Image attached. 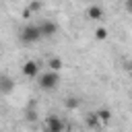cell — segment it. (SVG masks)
I'll use <instances>...</instances> for the list:
<instances>
[{
    "mask_svg": "<svg viewBox=\"0 0 132 132\" xmlns=\"http://www.w3.org/2000/svg\"><path fill=\"white\" fill-rule=\"evenodd\" d=\"M21 41L23 43H35L41 39V31H39V25H25L21 29Z\"/></svg>",
    "mask_w": 132,
    "mask_h": 132,
    "instance_id": "1",
    "label": "cell"
},
{
    "mask_svg": "<svg viewBox=\"0 0 132 132\" xmlns=\"http://www.w3.org/2000/svg\"><path fill=\"white\" fill-rule=\"evenodd\" d=\"M58 82H60V76H58V72H52V70H47V72H43L41 76H39V89H43V91H54L56 87H58Z\"/></svg>",
    "mask_w": 132,
    "mask_h": 132,
    "instance_id": "2",
    "label": "cell"
},
{
    "mask_svg": "<svg viewBox=\"0 0 132 132\" xmlns=\"http://www.w3.org/2000/svg\"><path fill=\"white\" fill-rule=\"evenodd\" d=\"M45 132H64V122L58 116H47L45 118Z\"/></svg>",
    "mask_w": 132,
    "mask_h": 132,
    "instance_id": "3",
    "label": "cell"
},
{
    "mask_svg": "<svg viewBox=\"0 0 132 132\" xmlns=\"http://www.w3.org/2000/svg\"><path fill=\"white\" fill-rule=\"evenodd\" d=\"M39 31H41V37H52L58 31V25L54 21H43V23H39Z\"/></svg>",
    "mask_w": 132,
    "mask_h": 132,
    "instance_id": "4",
    "label": "cell"
},
{
    "mask_svg": "<svg viewBox=\"0 0 132 132\" xmlns=\"http://www.w3.org/2000/svg\"><path fill=\"white\" fill-rule=\"evenodd\" d=\"M37 72H39V64H37L35 60H27V62L23 64V74H25V76L33 78V76H37Z\"/></svg>",
    "mask_w": 132,
    "mask_h": 132,
    "instance_id": "5",
    "label": "cell"
},
{
    "mask_svg": "<svg viewBox=\"0 0 132 132\" xmlns=\"http://www.w3.org/2000/svg\"><path fill=\"white\" fill-rule=\"evenodd\" d=\"M103 14H105V12H103V8H101V6H97V4H93V6H89V8H87V16H89L91 21H101V19H103Z\"/></svg>",
    "mask_w": 132,
    "mask_h": 132,
    "instance_id": "6",
    "label": "cell"
},
{
    "mask_svg": "<svg viewBox=\"0 0 132 132\" xmlns=\"http://www.w3.org/2000/svg\"><path fill=\"white\" fill-rule=\"evenodd\" d=\"M47 66H50V70H52V72H60V70L64 68V62H62L60 58H50Z\"/></svg>",
    "mask_w": 132,
    "mask_h": 132,
    "instance_id": "7",
    "label": "cell"
},
{
    "mask_svg": "<svg viewBox=\"0 0 132 132\" xmlns=\"http://www.w3.org/2000/svg\"><path fill=\"white\" fill-rule=\"evenodd\" d=\"M99 124H101V120L97 118V111L87 113V126H91V128H99Z\"/></svg>",
    "mask_w": 132,
    "mask_h": 132,
    "instance_id": "8",
    "label": "cell"
},
{
    "mask_svg": "<svg viewBox=\"0 0 132 132\" xmlns=\"http://www.w3.org/2000/svg\"><path fill=\"white\" fill-rule=\"evenodd\" d=\"M97 118H99L101 122H109V120H111V111L105 109V107H103V109H97Z\"/></svg>",
    "mask_w": 132,
    "mask_h": 132,
    "instance_id": "9",
    "label": "cell"
},
{
    "mask_svg": "<svg viewBox=\"0 0 132 132\" xmlns=\"http://www.w3.org/2000/svg\"><path fill=\"white\" fill-rule=\"evenodd\" d=\"M105 37H107V29H105V27H97V29H95V39L103 41Z\"/></svg>",
    "mask_w": 132,
    "mask_h": 132,
    "instance_id": "10",
    "label": "cell"
},
{
    "mask_svg": "<svg viewBox=\"0 0 132 132\" xmlns=\"http://www.w3.org/2000/svg\"><path fill=\"white\" fill-rule=\"evenodd\" d=\"M12 89V80L8 76H2V93H8Z\"/></svg>",
    "mask_w": 132,
    "mask_h": 132,
    "instance_id": "11",
    "label": "cell"
},
{
    "mask_svg": "<svg viewBox=\"0 0 132 132\" xmlns=\"http://www.w3.org/2000/svg\"><path fill=\"white\" fill-rule=\"evenodd\" d=\"M64 105H66L68 109H76V107H78V99H76V97H68V99L64 101Z\"/></svg>",
    "mask_w": 132,
    "mask_h": 132,
    "instance_id": "12",
    "label": "cell"
},
{
    "mask_svg": "<svg viewBox=\"0 0 132 132\" xmlns=\"http://www.w3.org/2000/svg\"><path fill=\"white\" fill-rule=\"evenodd\" d=\"M27 8H29V10H31V12L35 14V12H39V10H41V2H37V0H35V2H31V4L27 6Z\"/></svg>",
    "mask_w": 132,
    "mask_h": 132,
    "instance_id": "13",
    "label": "cell"
},
{
    "mask_svg": "<svg viewBox=\"0 0 132 132\" xmlns=\"http://www.w3.org/2000/svg\"><path fill=\"white\" fill-rule=\"evenodd\" d=\"M31 14H33V12H31V10H29V8H25V10H23V19H29V16H31Z\"/></svg>",
    "mask_w": 132,
    "mask_h": 132,
    "instance_id": "14",
    "label": "cell"
},
{
    "mask_svg": "<svg viewBox=\"0 0 132 132\" xmlns=\"http://www.w3.org/2000/svg\"><path fill=\"white\" fill-rule=\"evenodd\" d=\"M124 6H126V10H128V12H132V0H126V4H124Z\"/></svg>",
    "mask_w": 132,
    "mask_h": 132,
    "instance_id": "15",
    "label": "cell"
},
{
    "mask_svg": "<svg viewBox=\"0 0 132 132\" xmlns=\"http://www.w3.org/2000/svg\"><path fill=\"white\" fill-rule=\"evenodd\" d=\"M130 66H132V62H130Z\"/></svg>",
    "mask_w": 132,
    "mask_h": 132,
    "instance_id": "16",
    "label": "cell"
}]
</instances>
